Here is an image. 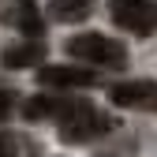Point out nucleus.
<instances>
[{
  "label": "nucleus",
  "instance_id": "obj_1",
  "mask_svg": "<svg viewBox=\"0 0 157 157\" xmlns=\"http://www.w3.org/2000/svg\"><path fill=\"white\" fill-rule=\"evenodd\" d=\"M112 124L116 120L109 112L94 109L82 97H75L67 105V112L56 120V135H60V142H67V146H82V142H94V139H101V135H109Z\"/></svg>",
  "mask_w": 157,
  "mask_h": 157
},
{
  "label": "nucleus",
  "instance_id": "obj_9",
  "mask_svg": "<svg viewBox=\"0 0 157 157\" xmlns=\"http://www.w3.org/2000/svg\"><path fill=\"white\" fill-rule=\"evenodd\" d=\"M101 0H49V19L56 23H82L94 15V8Z\"/></svg>",
  "mask_w": 157,
  "mask_h": 157
},
{
  "label": "nucleus",
  "instance_id": "obj_11",
  "mask_svg": "<svg viewBox=\"0 0 157 157\" xmlns=\"http://www.w3.org/2000/svg\"><path fill=\"white\" fill-rule=\"evenodd\" d=\"M11 105H15V101H11V94H8V90H0V124L11 116Z\"/></svg>",
  "mask_w": 157,
  "mask_h": 157
},
{
  "label": "nucleus",
  "instance_id": "obj_5",
  "mask_svg": "<svg viewBox=\"0 0 157 157\" xmlns=\"http://www.w3.org/2000/svg\"><path fill=\"white\" fill-rule=\"evenodd\" d=\"M109 101L116 109H157V82H150V78L116 82L109 90Z\"/></svg>",
  "mask_w": 157,
  "mask_h": 157
},
{
  "label": "nucleus",
  "instance_id": "obj_7",
  "mask_svg": "<svg viewBox=\"0 0 157 157\" xmlns=\"http://www.w3.org/2000/svg\"><path fill=\"white\" fill-rule=\"evenodd\" d=\"M45 41L41 37H26V41H11L4 52H0V64L8 71H23V67H41L45 64Z\"/></svg>",
  "mask_w": 157,
  "mask_h": 157
},
{
  "label": "nucleus",
  "instance_id": "obj_10",
  "mask_svg": "<svg viewBox=\"0 0 157 157\" xmlns=\"http://www.w3.org/2000/svg\"><path fill=\"white\" fill-rule=\"evenodd\" d=\"M0 157H19V139L8 131H0Z\"/></svg>",
  "mask_w": 157,
  "mask_h": 157
},
{
  "label": "nucleus",
  "instance_id": "obj_6",
  "mask_svg": "<svg viewBox=\"0 0 157 157\" xmlns=\"http://www.w3.org/2000/svg\"><path fill=\"white\" fill-rule=\"evenodd\" d=\"M0 19H4L8 26H15L19 34H26V37H37V34L45 30L37 0H8V4L0 8Z\"/></svg>",
  "mask_w": 157,
  "mask_h": 157
},
{
  "label": "nucleus",
  "instance_id": "obj_4",
  "mask_svg": "<svg viewBox=\"0 0 157 157\" xmlns=\"http://www.w3.org/2000/svg\"><path fill=\"white\" fill-rule=\"evenodd\" d=\"M37 82L52 90H86V86H97V71L75 67V64H45L37 67Z\"/></svg>",
  "mask_w": 157,
  "mask_h": 157
},
{
  "label": "nucleus",
  "instance_id": "obj_3",
  "mask_svg": "<svg viewBox=\"0 0 157 157\" xmlns=\"http://www.w3.org/2000/svg\"><path fill=\"white\" fill-rule=\"evenodd\" d=\"M109 15L135 37H150L157 30V0H109Z\"/></svg>",
  "mask_w": 157,
  "mask_h": 157
},
{
  "label": "nucleus",
  "instance_id": "obj_8",
  "mask_svg": "<svg viewBox=\"0 0 157 157\" xmlns=\"http://www.w3.org/2000/svg\"><path fill=\"white\" fill-rule=\"evenodd\" d=\"M75 101V97H52V94H37L30 97V101L23 105V116L30 124H41V120H60V116L67 112V105Z\"/></svg>",
  "mask_w": 157,
  "mask_h": 157
},
{
  "label": "nucleus",
  "instance_id": "obj_2",
  "mask_svg": "<svg viewBox=\"0 0 157 157\" xmlns=\"http://www.w3.org/2000/svg\"><path fill=\"white\" fill-rule=\"evenodd\" d=\"M64 52L78 64H94V67H124L127 64V49L105 34H75L64 41Z\"/></svg>",
  "mask_w": 157,
  "mask_h": 157
}]
</instances>
